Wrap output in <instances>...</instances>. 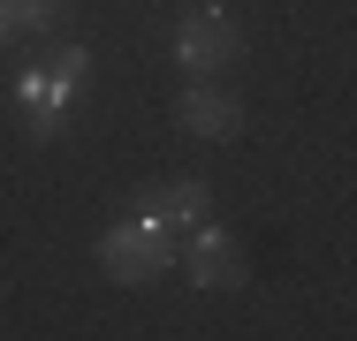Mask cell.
Listing matches in <instances>:
<instances>
[{"instance_id":"6da1fadb","label":"cell","mask_w":357,"mask_h":341,"mask_svg":"<svg viewBox=\"0 0 357 341\" xmlns=\"http://www.w3.org/2000/svg\"><path fill=\"white\" fill-rule=\"evenodd\" d=\"M175 251H183V235H167L160 220H114L107 235H99V266L107 280H122V288H144V280H160V273L175 266Z\"/></svg>"},{"instance_id":"7a4b0ae2","label":"cell","mask_w":357,"mask_h":341,"mask_svg":"<svg viewBox=\"0 0 357 341\" xmlns=\"http://www.w3.org/2000/svg\"><path fill=\"white\" fill-rule=\"evenodd\" d=\"M175 54L190 76H206V68H228L243 54V23L228 15V8H198V15H183V31H175Z\"/></svg>"},{"instance_id":"3957f363","label":"cell","mask_w":357,"mask_h":341,"mask_svg":"<svg viewBox=\"0 0 357 341\" xmlns=\"http://www.w3.org/2000/svg\"><path fill=\"white\" fill-rule=\"evenodd\" d=\"M175 258H190V288H243V280H251V266L236 258V235L213 228V220H206V228H190Z\"/></svg>"},{"instance_id":"277c9868","label":"cell","mask_w":357,"mask_h":341,"mask_svg":"<svg viewBox=\"0 0 357 341\" xmlns=\"http://www.w3.org/2000/svg\"><path fill=\"white\" fill-rule=\"evenodd\" d=\"M137 212H144V220H160L167 235H190V228H206V220H213V190H206L198 175H183V182H167V190H152Z\"/></svg>"},{"instance_id":"5b68a950","label":"cell","mask_w":357,"mask_h":341,"mask_svg":"<svg viewBox=\"0 0 357 341\" xmlns=\"http://www.w3.org/2000/svg\"><path fill=\"white\" fill-rule=\"evenodd\" d=\"M175 122L190 136H206V144H228V136L243 129V106L228 99V91H213V84H183V106H175Z\"/></svg>"},{"instance_id":"8992f818","label":"cell","mask_w":357,"mask_h":341,"mask_svg":"<svg viewBox=\"0 0 357 341\" xmlns=\"http://www.w3.org/2000/svg\"><path fill=\"white\" fill-rule=\"evenodd\" d=\"M61 15V0H0V31H54Z\"/></svg>"}]
</instances>
